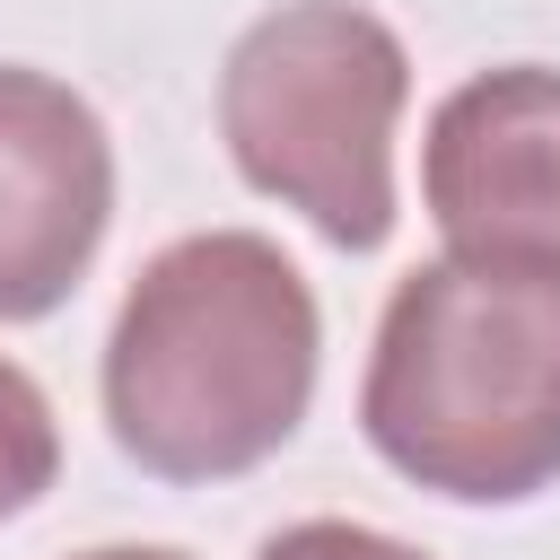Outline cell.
Masks as SVG:
<instances>
[{"label": "cell", "mask_w": 560, "mask_h": 560, "mask_svg": "<svg viewBox=\"0 0 560 560\" xmlns=\"http://www.w3.org/2000/svg\"><path fill=\"white\" fill-rule=\"evenodd\" d=\"M324 315L262 228L158 245L105 332V429L158 481H236L271 464L315 402Z\"/></svg>", "instance_id": "obj_1"}, {"label": "cell", "mask_w": 560, "mask_h": 560, "mask_svg": "<svg viewBox=\"0 0 560 560\" xmlns=\"http://www.w3.org/2000/svg\"><path fill=\"white\" fill-rule=\"evenodd\" d=\"M368 446L464 508L560 481V271L438 254L394 280L359 376Z\"/></svg>", "instance_id": "obj_2"}, {"label": "cell", "mask_w": 560, "mask_h": 560, "mask_svg": "<svg viewBox=\"0 0 560 560\" xmlns=\"http://www.w3.org/2000/svg\"><path fill=\"white\" fill-rule=\"evenodd\" d=\"M402 105H411V52L359 0L262 9L219 70V140L236 175L280 210H298L341 254H376L394 236Z\"/></svg>", "instance_id": "obj_3"}, {"label": "cell", "mask_w": 560, "mask_h": 560, "mask_svg": "<svg viewBox=\"0 0 560 560\" xmlns=\"http://www.w3.org/2000/svg\"><path fill=\"white\" fill-rule=\"evenodd\" d=\"M420 201L446 254L560 271V70L499 61L446 88L420 131Z\"/></svg>", "instance_id": "obj_4"}, {"label": "cell", "mask_w": 560, "mask_h": 560, "mask_svg": "<svg viewBox=\"0 0 560 560\" xmlns=\"http://www.w3.org/2000/svg\"><path fill=\"white\" fill-rule=\"evenodd\" d=\"M114 228V140L105 114L35 70L0 61V324L52 315Z\"/></svg>", "instance_id": "obj_5"}, {"label": "cell", "mask_w": 560, "mask_h": 560, "mask_svg": "<svg viewBox=\"0 0 560 560\" xmlns=\"http://www.w3.org/2000/svg\"><path fill=\"white\" fill-rule=\"evenodd\" d=\"M52 472H61V420H52L44 385L18 359H0V525L26 516L52 490Z\"/></svg>", "instance_id": "obj_6"}, {"label": "cell", "mask_w": 560, "mask_h": 560, "mask_svg": "<svg viewBox=\"0 0 560 560\" xmlns=\"http://www.w3.org/2000/svg\"><path fill=\"white\" fill-rule=\"evenodd\" d=\"M254 560H429V551H411L402 534H376V525H359V516H298V525H280Z\"/></svg>", "instance_id": "obj_7"}, {"label": "cell", "mask_w": 560, "mask_h": 560, "mask_svg": "<svg viewBox=\"0 0 560 560\" xmlns=\"http://www.w3.org/2000/svg\"><path fill=\"white\" fill-rule=\"evenodd\" d=\"M70 560H192L175 542H96V551H70Z\"/></svg>", "instance_id": "obj_8"}]
</instances>
